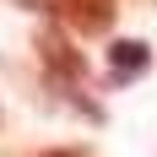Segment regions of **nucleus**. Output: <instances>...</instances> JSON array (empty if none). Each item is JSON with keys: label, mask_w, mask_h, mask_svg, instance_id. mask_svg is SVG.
Returning a JSON list of instances; mask_svg holds the SVG:
<instances>
[{"label": "nucleus", "mask_w": 157, "mask_h": 157, "mask_svg": "<svg viewBox=\"0 0 157 157\" xmlns=\"http://www.w3.org/2000/svg\"><path fill=\"white\" fill-rule=\"evenodd\" d=\"M33 49H38V60H44L49 87L65 92V87H81V81H87V54H81L60 27H38L33 33Z\"/></svg>", "instance_id": "obj_1"}, {"label": "nucleus", "mask_w": 157, "mask_h": 157, "mask_svg": "<svg viewBox=\"0 0 157 157\" xmlns=\"http://www.w3.org/2000/svg\"><path fill=\"white\" fill-rule=\"evenodd\" d=\"M49 16H60L65 27H76L81 38H103L114 27L119 6L114 0H49Z\"/></svg>", "instance_id": "obj_2"}, {"label": "nucleus", "mask_w": 157, "mask_h": 157, "mask_svg": "<svg viewBox=\"0 0 157 157\" xmlns=\"http://www.w3.org/2000/svg\"><path fill=\"white\" fill-rule=\"evenodd\" d=\"M146 71H152V44H141V38H114L109 44V81L114 87H130Z\"/></svg>", "instance_id": "obj_3"}, {"label": "nucleus", "mask_w": 157, "mask_h": 157, "mask_svg": "<svg viewBox=\"0 0 157 157\" xmlns=\"http://www.w3.org/2000/svg\"><path fill=\"white\" fill-rule=\"evenodd\" d=\"M16 6H22V11H38V16L49 11V0H16Z\"/></svg>", "instance_id": "obj_4"}]
</instances>
